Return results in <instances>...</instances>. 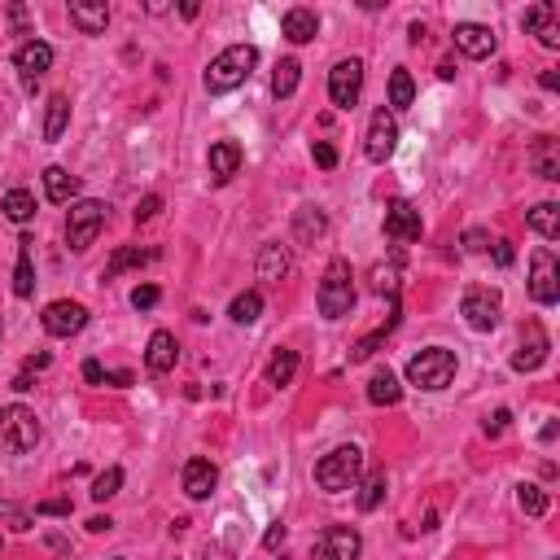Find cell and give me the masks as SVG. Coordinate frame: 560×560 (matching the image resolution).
<instances>
[{
  "mask_svg": "<svg viewBox=\"0 0 560 560\" xmlns=\"http://www.w3.org/2000/svg\"><path fill=\"white\" fill-rule=\"evenodd\" d=\"M258 66V49L255 45H228L210 66H206V93L210 97H223L232 88H241Z\"/></svg>",
  "mask_w": 560,
  "mask_h": 560,
  "instance_id": "1",
  "label": "cell"
},
{
  "mask_svg": "<svg viewBox=\"0 0 560 560\" xmlns=\"http://www.w3.org/2000/svg\"><path fill=\"white\" fill-rule=\"evenodd\" d=\"M315 303L324 320H346L355 311V272L346 258H333L320 276V289H315Z\"/></svg>",
  "mask_w": 560,
  "mask_h": 560,
  "instance_id": "2",
  "label": "cell"
},
{
  "mask_svg": "<svg viewBox=\"0 0 560 560\" xmlns=\"http://www.w3.org/2000/svg\"><path fill=\"white\" fill-rule=\"evenodd\" d=\"M359 473H363V451H359V447H337V451H329V456L315 464V482H320V491H329V495L355 491Z\"/></svg>",
  "mask_w": 560,
  "mask_h": 560,
  "instance_id": "3",
  "label": "cell"
},
{
  "mask_svg": "<svg viewBox=\"0 0 560 560\" xmlns=\"http://www.w3.org/2000/svg\"><path fill=\"white\" fill-rule=\"evenodd\" d=\"M451 377H456V351L447 346H429L408 359V381L416 390H447Z\"/></svg>",
  "mask_w": 560,
  "mask_h": 560,
  "instance_id": "4",
  "label": "cell"
},
{
  "mask_svg": "<svg viewBox=\"0 0 560 560\" xmlns=\"http://www.w3.org/2000/svg\"><path fill=\"white\" fill-rule=\"evenodd\" d=\"M36 442H40V420H36V411L22 408V403L0 408V447H9L13 456H22V451H36Z\"/></svg>",
  "mask_w": 560,
  "mask_h": 560,
  "instance_id": "5",
  "label": "cell"
},
{
  "mask_svg": "<svg viewBox=\"0 0 560 560\" xmlns=\"http://www.w3.org/2000/svg\"><path fill=\"white\" fill-rule=\"evenodd\" d=\"M101 228H105V202H93V198L70 202V210H66V241H70L75 255H84L101 237Z\"/></svg>",
  "mask_w": 560,
  "mask_h": 560,
  "instance_id": "6",
  "label": "cell"
},
{
  "mask_svg": "<svg viewBox=\"0 0 560 560\" xmlns=\"http://www.w3.org/2000/svg\"><path fill=\"white\" fill-rule=\"evenodd\" d=\"M394 150H399V123H394L390 105H381V110H372V118H368L363 153H368V162H390Z\"/></svg>",
  "mask_w": 560,
  "mask_h": 560,
  "instance_id": "7",
  "label": "cell"
},
{
  "mask_svg": "<svg viewBox=\"0 0 560 560\" xmlns=\"http://www.w3.org/2000/svg\"><path fill=\"white\" fill-rule=\"evenodd\" d=\"M359 93H363V61L359 57H346L329 70V101L337 110H355Z\"/></svg>",
  "mask_w": 560,
  "mask_h": 560,
  "instance_id": "8",
  "label": "cell"
},
{
  "mask_svg": "<svg viewBox=\"0 0 560 560\" xmlns=\"http://www.w3.org/2000/svg\"><path fill=\"white\" fill-rule=\"evenodd\" d=\"M530 298L539 306L560 303V267L552 250H534V258H530Z\"/></svg>",
  "mask_w": 560,
  "mask_h": 560,
  "instance_id": "9",
  "label": "cell"
},
{
  "mask_svg": "<svg viewBox=\"0 0 560 560\" xmlns=\"http://www.w3.org/2000/svg\"><path fill=\"white\" fill-rule=\"evenodd\" d=\"M45 333L49 337H75L84 324H88V306L84 303H70V298H57V303L45 306Z\"/></svg>",
  "mask_w": 560,
  "mask_h": 560,
  "instance_id": "10",
  "label": "cell"
},
{
  "mask_svg": "<svg viewBox=\"0 0 560 560\" xmlns=\"http://www.w3.org/2000/svg\"><path fill=\"white\" fill-rule=\"evenodd\" d=\"M459 315L468 320V329L491 333V329L499 324V294H495V289H468L464 303H459Z\"/></svg>",
  "mask_w": 560,
  "mask_h": 560,
  "instance_id": "11",
  "label": "cell"
},
{
  "mask_svg": "<svg viewBox=\"0 0 560 560\" xmlns=\"http://www.w3.org/2000/svg\"><path fill=\"white\" fill-rule=\"evenodd\" d=\"M420 210L408 202V198H394V202L386 206V237L390 241H399V246H408V241H420Z\"/></svg>",
  "mask_w": 560,
  "mask_h": 560,
  "instance_id": "12",
  "label": "cell"
},
{
  "mask_svg": "<svg viewBox=\"0 0 560 560\" xmlns=\"http://www.w3.org/2000/svg\"><path fill=\"white\" fill-rule=\"evenodd\" d=\"M548 351H552V342H548L543 324L530 320L525 333H521V346H516V355H512V368H516V372H534V368L548 359Z\"/></svg>",
  "mask_w": 560,
  "mask_h": 560,
  "instance_id": "13",
  "label": "cell"
},
{
  "mask_svg": "<svg viewBox=\"0 0 560 560\" xmlns=\"http://www.w3.org/2000/svg\"><path fill=\"white\" fill-rule=\"evenodd\" d=\"M13 66L22 70V84H27V88H36V84H40V75L53 66V49L45 45V40H27L22 49L13 53Z\"/></svg>",
  "mask_w": 560,
  "mask_h": 560,
  "instance_id": "14",
  "label": "cell"
},
{
  "mask_svg": "<svg viewBox=\"0 0 560 560\" xmlns=\"http://www.w3.org/2000/svg\"><path fill=\"white\" fill-rule=\"evenodd\" d=\"M280 31H285V40H289V45H311V40L320 36V18H315V9L294 4V9H285Z\"/></svg>",
  "mask_w": 560,
  "mask_h": 560,
  "instance_id": "15",
  "label": "cell"
},
{
  "mask_svg": "<svg viewBox=\"0 0 560 560\" xmlns=\"http://www.w3.org/2000/svg\"><path fill=\"white\" fill-rule=\"evenodd\" d=\"M495 31L491 27H482V22H459L456 27V49L464 53V57H491L495 53Z\"/></svg>",
  "mask_w": 560,
  "mask_h": 560,
  "instance_id": "16",
  "label": "cell"
},
{
  "mask_svg": "<svg viewBox=\"0 0 560 560\" xmlns=\"http://www.w3.org/2000/svg\"><path fill=\"white\" fill-rule=\"evenodd\" d=\"M175 359H180V346H175V333L158 329V333L150 337V351H145V368H150L153 377H166V372L175 368Z\"/></svg>",
  "mask_w": 560,
  "mask_h": 560,
  "instance_id": "17",
  "label": "cell"
},
{
  "mask_svg": "<svg viewBox=\"0 0 560 560\" xmlns=\"http://www.w3.org/2000/svg\"><path fill=\"white\" fill-rule=\"evenodd\" d=\"M70 22L84 36H101L105 27H110V4L105 0H70Z\"/></svg>",
  "mask_w": 560,
  "mask_h": 560,
  "instance_id": "18",
  "label": "cell"
},
{
  "mask_svg": "<svg viewBox=\"0 0 560 560\" xmlns=\"http://www.w3.org/2000/svg\"><path fill=\"white\" fill-rule=\"evenodd\" d=\"M206 166H210L215 184H228V180L241 171V145H232V141H215L210 153H206Z\"/></svg>",
  "mask_w": 560,
  "mask_h": 560,
  "instance_id": "19",
  "label": "cell"
},
{
  "mask_svg": "<svg viewBox=\"0 0 560 560\" xmlns=\"http://www.w3.org/2000/svg\"><path fill=\"white\" fill-rule=\"evenodd\" d=\"M320 548L333 560H359L363 539H359V530H351V525H329V530L320 534Z\"/></svg>",
  "mask_w": 560,
  "mask_h": 560,
  "instance_id": "20",
  "label": "cell"
},
{
  "mask_svg": "<svg viewBox=\"0 0 560 560\" xmlns=\"http://www.w3.org/2000/svg\"><path fill=\"white\" fill-rule=\"evenodd\" d=\"M215 482H219V473H215L210 459L193 456L189 464H184V495H189V499H210Z\"/></svg>",
  "mask_w": 560,
  "mask_h": 560,
  "instance_id": "21",
  "label": "cell"
},
{
  "mask_svg": "<svg viewBox=\"0 0 560 560\" xmlns=\"http://www.w3.org/2000/svg\"><path fill=\"white\" fill-rule=\"evenodd\" d=\"M530 162H534V175H539V180L556 184L560 180V141L556 136H539L534 150H530Z\"/></svg>",
  "mask_w": 560,
  "mask_h": 560,
  "instance_id": "22",
  "label": "cell"
},
{
  "mask_svg": "<svg viewBox=\"0 0 560 560\" xmlns=\"http://www.w3.org/2000/svg\"><path fill=\"white\" fill-rule=\"evenodd\" d=\"M399 399H403L399 377H394L390 368H377V372H372V381H368V403H377V408H394Z\"/></svg>",
  "mask_w": 560,
  "mask_h": 560,
  "instance_id": "23",
  "label": "cell"
},
{
  "mask_svg": "<svg viewBox=\"0 0 560 560\" xmlns=\"http://www.w3.org/2000/svg\"><path fill=\"white\" fill-rule=\"evenodd\" d=\"M31 237H22L18 241V267H13V294L18 298H31L36 294V263H31Z\"/></svg>",
  "mask_w": 560,
  "mask_h": 560,
  "instance_id": "24",
  "label": "cell"
},
{
  "mask_svg": "<svg viewBox=\"0 0 560 560\" xmlns=\"http://www.w3.org/2000/svg\"><path fill=\"white\" fill-rule=\"evenodd\" d=\"M324 232H329V219H324V210H315V206L294 210V237H298L303 246H315Z\"/></svg>",
  "mask_w": 560,
  "mask_h": 560,
  "instance_id": "25",
  "label": "cell"
},
{
  "mask_svg": "<svg viewBox=\"0 0 560 560\" xmlns=\"http://www.w3.org/2000/svg\"><path fill=\"white\" fill-rule=\"evenodd\" d=\"M45 193H49V202L66 206V202H75V193H79V180H75L66 166H49V171H45Z\"/></svg>",
  "mask_w": 560,
  "mask_h": 560,
  "instance_id": "26",
  "label": "cell"
},
{
  "mask_svg": "<svg viewBox=\"0 0 560 560\" xmlns=\"http://www.w3.org/2000/svg\"><path fill=\"white\" fill-rule=\"evenodd\" d=\"M298 79H303V66H298V57H285V61L272 70V97H276V101L294 97V93H298Z\"/></svg>",
  "mask_w": 560,
  "mask_h": 560,
  "instance_id": "27",
  "label": "cell"
},
{
  "mask_svg": "<svg viewBox=\"0 0 560 560\" xmlns=\"http://www.w3.org/2000/svg\"><path fill=\"white\" fill-rule=\"evenodd\" d=\"M258 276H263V280H285V276H289V250L276 246V241L263 246V250H258Z\"/></svg>",
  "mask_w": 560,
  "mask_h": 560,
  "instance_id": "28",
  "label": "cell"
},
{
  "mask_svg": "<svg viewBox=\"0 0 560 560\" xmlns=\"http://www.w3.org/2000/svg\"><path fill=\"white\" fill-rule=\"evenodd\" d=\"M294 377H298V351H285V346H280V351L272 355V363H267V386L280 390V386H294Z\"/></svg>",
  "mask_w": 560,
  "mask_h": 560,
  "instance_id": "29",
  "label": "cell"
},
{
  "mask_svg": "<svg viewBox=\"0 0 560 560\" xmlns=\"http://www.w3.org/2000/svg\"><path fill=\"white\" fill-rule=\"evenodd\" d=\"M525 223L539 232V237H548V241H556L560 237V206L556 202H539L530 215H525Z\"/></svg>",
  "mask_w": 560,
  "mask_h": 560,
  "instance_id": "30",
  "label": "cell"
},
{
  "mask_svg": "<svg viewBox=\"0 0 560 560\" xmlns=\"http://www.w3.org/2000/svg\"><path fill=\"white\" fill-rule=\"evenodd\" d=\"M158 250H141V246H123V250H114V258L105 263V280H114L118 272H127V267H141V263H153Z\"/></svg>",
  "mask_w": 560,
  "mask_h": 560,
  "instance_id": "31",
  "label": "cell"
},
{
  "mask_svg": "<svg viewBox=\"0 0 560 560\" xmlns=\"http://www.w3.org/2000/svg\"><path fill=\"white\" fill-rule=\"evenodd\" d=\"M0 210H4V219H13V223H31V219H36V198H31L27 189H9Z\"/></svg>",
  "mask_w": 560,
  "mask_h": 560,
  "instance_id": "32",
  "label": "cell"
},
{
  "mask_svg": "<svg viewBox=\"0 0 560 560\" xmlns=\"http://www.w3.org/2000/svg\"><path fill=\"white\" fill-rule=\"evenodd\" d=\"M66 123H70V97H49V114H45V141H61V132H66Z\"/></svg>",
  "mask_w": 560,
  "mask_h": 560,
  "instance_id": "33",
  "label": "cell"
},
{
  "mask_svg": "<svg viewBox=\"0 0 560 560\" xmlns=\"http://www.w3.org/2000/svg\"><path fill=\"white\" fill-rule=\"evenodd\" d=\"M394 324H399V311H394V315H390V320H386V324H381L377 333H368L363 342H355V346H351V359H355V363H363V359H372L377 351H381V346H386V337L394 333Z\"/></svg>",
  "mask_w": 560,
  "mask_h": 560,
  "instance_id": "34",
  "label": "cell"
},
{
  "mask_svg": "<svg viewBox=\"0 0 560 560\" xmlns=\"http://www.w3.org/2000/svg\"><path fill=\"white\" fill-rule=\"evenodd\" d=\"M416 101V84H411V70L408 66H399L394 75H390V110H408Z\"/></svg>",
  "mask_w": 560,
  "mask_h": 560,
  "instance_id": "35",
  "label": "cell"
},
{
  "mask_svg": "<svg viewBox=\"0 0 560 560\" xmlns=\"http://www.w3.org/2000/svg\"><path fill=\"white\" fill-rule=\"evenodd\" d=\"M228 315H232L237 324H255L258 315H263V294H258V289L237 294V298H232V306H228Z\"/></svg>",
  "mask_w": 560,
  "mask_h": 560,
  "instance_id": "36",
  "label": "cell"
},
{
  "mask_svg": "<svg viewBox=\"0 0 560 560\" xmlns=\"http://www.w3.org/2000/svg\"><path fill=\"white\" fill-rule=\"evenodd\" d=\"M381 499H386V473H368V477L359 482V495H355L359 512H372Z\"/></svg>",
  "mask_w": 560,
  "mask_h": 560,
  "instance_id": "37",
  "label": "cell"
},
{
  "mask_svg": "<svg viewBox=\"0 0 560 560\" xmlns=\"http://www.w3.org/2000/svg\"><path fill=\"white\" fill-rule=\"evenodd\" d=\"M516 504H521V512H530V516H543V512H548V491L534 486V482H521V486H516Z\"/></svg>",
  "mask_w": 560,
  "mask_h": 560,
  "instance_id": "38",
  "label": "cell"
},
{
  "mask_svg": "<svg viewBox=\"0 0 560 560\" xmlns=\"http://www.w3.org/2000/svg\"><path fill=\"white\" fill-rule=\"evenodd\" d=\"M552 18H556V4H552V0H539V4H530V9H525L521 27H525L530 36H539V31H543V27L552 22Z\"/></svg>",
  "mask_w": 560,
  "mask_h": 560,
  "instance_id": "39",
  "label": "cell"
},
{
  "mask_svg": "<svg viewBox=\"0 0 560 560\" xmlns=\"http://www.w3.org/2000/svg\"><path fill=\"white\" fill-rule=\"evenodd\" d=\"M372 289L390 303H399V267H372Z\"/></svg>",
  "mask_w": 560,
  "mask_h": 560,
  "instance_id": "40",
  "label": "cell"
},
{
  "mask_svg": "<svg viewBox=\"0 0 560 560\" xmlns=\"http://www.w3.org/2000/svg\"><path fill=\"white\" fill-rule=\"evenodd\" d=\"M118 486H123V468H105L101 477L93 482V499H97V504L114 499V495H118Z\"/></svg>",
  "mask_w": 560,
  "mask_h": 560,
  "instance_id": "41",
  "label": "cell"
},
{
  "mask_svg": "<svg viewBox=\"0 0 560 560\" xmlns=\"http://www.w3.org/2000/svg\"><path fill=\"white\" fill-rule=\"evenodd\" d=\"M459 246H464V255H486V250H491V237H486L482 228H468V232L459 237Z\"/></svg>",
  "mask_w": 560,
  "mask_h": 560,
  "instance_id": "42",
  "label": "cell"
},
{
  "mask_svg": "<svg viewBox=\"0 0 560 560\" xmlns=\"http://www.w3.org/2000/svg\"><path fill=\"white\" fill-rule=\"evenodd\" d=\"M158 298H162L158 285H136V289H132V306H136V311H153Z\"/></svg>",
  "mask_w": 560,
  "mask_h": 560,
  "instance_id": "43",
  "label": "cell"
},
{
  "mask_svg": "<svg viewBox=\"0 0 560 560\" xmlns=\"http://www.w3.org/2000/svg\"><path fill=\"white\" fill-rule=\"evenodd\" d=\"M311 158H315V166H324V171L337 166V150H333L329 141H315V145H311Z\"/></svg>",
  "mask_w": 560,
  "mask_h": 560,
  "instance_id": "44",
  "label": "cell"
},
{
  "mask_svg": "<svg viewBox=\"0 0 560 560\" xmlns=\"http://www.w3.org/2000/svg\"><path fill=\"white\" fill-rule=\"evenodd\" d=\"M508 420H512V411H508V408H499L495 416H491V420H486V438H499V434L508 429Z\"/></svg>",
  "mask_w": 560,
  "mask_h": 560,
  "instance_id": "45",
  "label": "cell"
},
{
  "mask_svg": "<svg viewBox=\"0 0 560 560\" xmlns=\"http://www.w3.org/2000/svg\"><path fill=\"white\" fill-rule=\"evenodd\" d=\"M158 210H162V198H158V193H150L145 202L136 206V223H150V219L158 215Z\"/></svg>",
  "mask_w": 560,
  "mask_h": 560,
  "instance_id": "46",
  "label": "cell"
},
{
  "mask_svg": "<svg viewBox=\"0 0 560 560\" xmlns=\"http://www.w3.org/2000/svg\"><path fill=\"white\" fill-rule=\"evenodd\" d=\"M40 516H70V499H45V504H36Z\"/></svg>",
  "mask_w": 560,
  "mask_h": 560,
  "instance_id": "47",
  "label": "cell"
},
{
  "mask_svg": "<svg viewBox=\"0 0 560 560\" xmlns=\"http://www.w3.org/2000/svg\"><path fill=\"white\" fill-rule=\"evenodd\" d=\"M539 45H543V49H560V27H556V18H552V22H548V27L539 31Z\"/></svg>",
  "mask_w": 560,
  "mask_h": 560,
  "instance_id": "48",
  "label": "cell"
},
{
  "mask_svg": "<svg viewBox=\"0 0 560 560\" xmlns=\"http://www.w3.org/2000/svg\"><path fill=\"white\" fill-rule=\"evenodd\" d=\"M84 381H88V386H105V368L97 363V359H88V363H84Z\"/></svg>",
  "mask_w": 560,
  "mask_h": 560,
  "instance_id": "49",
  "label": "cell"
},
{
  "mask_svg": "<svg viewBox=\"0 0 560 560\" xmlns=\"http://www.w3.org/2000/svg\"><path fill=\"white\" fill-rule=\"evenodd\" d=\"M280 543H285V525H280V521H276V525H272V530H267V534H263V548H267V552H276V548H280Z\"/></svg>",
  "mask_w": 560,
  "mask_h": 560,
  "instance_id": "50",
  "label": "cell"
},
{
  "mask_svg": "<svg viewBox=\"0 0 560 560\" xmlns=\"http://www.w3.org/2000/svg\"><path fill=\"white\" fill-rule=\"evenodd\" d=\"M9 22H13V31H18V36H27V9H22V4H13V9H9Z\"/></svg>",
  "mask_w": 560,
  "mask_h": 560,
  "instance_id": "51",
  "label": "cell"
},
{
  "mask_svg": "<svg viewBox=\"0 0 560 560\" xmlns=\"http://www.w3.org/2000/svg\"><path fill=\"white\" fill-rule=\"evenodd\" d=\"M512 241H495V263H499V267H512Z\"/></svg>",
  "mask_w": 560,
  "mask_h": 560,
  "instance_id": "52",
  "label": "cell"
},
{
  "mask_svg": "<svg viewBox=\"0 0 560 560\" xmlns=\"http://www.w3.org/2000/svg\"><path fill=\"white\" fill-rule=\"evenodd\" d=\"M49 363H53V355H49V351H40V355H31V359H27V372H45Z\"/></svg>",
  "mask_w": 560,
  "mask_h": 560,
  "instance_id": "53",
  "label": "cell"
},
{
  "mask_svg": "<svg viewBox=\"0 0 560 560\" xmlns=\"http://www.w3.org/2000/svg\"><path fill=\"white\" fill-rule=\"evenodd\" d=\"M539 84H543L548 93H556V88H560V75H556V70H543V75H539Z\"/></svg>",
  "mask_w": 560,
  "mask_h": 560,
  "instance_id": "54",
  "label": "cell"
},
{
  "mask_svg": "<svg viewBox=\"0 0 560 560\" xmlns=\"http://www.w3.org/2000/svg\"><path fill=\"white\" fill-rule=\"evenodd\" d=\"M88 530H93V534H105V530H114V521H110V516H93Z\"/></svg>",
  "mask_w": 560,
  "mask_h": 560,
  "instance_id": "55",
  "label": "cell"
},
{
  "mask_svg": "<svg viewBox=\"0 0 560 560\" xmlns=\"http://www.w3.org/2000/svg\"><path fill=\"white\" fill-rule=\"evenodd\" d=\"M105 386H132V372H105Z\"/></svg>",
  "mask_w": 560,
  "mask_h": 560,
  "instance_id": "56",
  "label": "cell"
},
{
  "mask_svg": "<svg viewBox=\"0 0 560 560\" xmlns=\"http://www.w3.org/2000/svg\"><path fill=\"white\" fill-rule=\"evenodd\" d=\"M180 13H184V18H198V13H202V4H198V0H184V4H180Z\"/></svg>",
  "mask_w": 560,
  "mask_h": 560,
  "instance_id": "57",
  "label": "cell"
},
{
  "mask_svg": "<svg viewBox=\"0 0 560 560\" xmlns=\"http://www.w3.org/2000/svg\"><path fill=\"white\" fill-rule=\"evenodd\" d=\"M13 390H31V372H18V377H13Z\"/></svg>",
  "mask_w": 560,
  "mask_h": 560,
  "instance_id": "58",
  "label": "cell"
},
{
  "mask_svg": "<svg viewBox=\"0 0 560 560\" xmlns=\"http://www.w3.org/2000/svg\"><path fill=\"white\" fill-rule=\"evenodd\" d=\"M315 560H333V556H329V552H324V548H320V543H315Z\"/></svg>",
  "mask_w": 560,
  "mask_h": 560,
  "instance_id": "59",
  "label": "cell"
}]
</instances>
